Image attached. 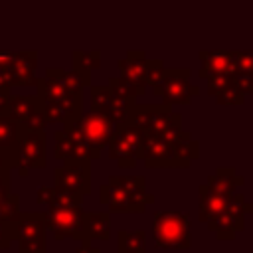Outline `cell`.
Listing matches in <instances>:
<instances>
[{
  "instance_id": "30",
  "label": "cell",
  "mask_w": 253,
  "mask_h": 253,
  "mask_svg": "<svg viewBox=\"0 0 253 253\" xmlns=\"http://www.w3.org/2000/svg\"><path fill=\"white\" fill-rule=\"evenodd\" d=\"M91 87V111L97 113H107L109 103H111V93L107 85H89Z\"/></svg>"
},
{
  "instance_id": "2",
  "label": "cell",
  "mask_w": 253,
  "mask_h": 253,
  "mask_svg": "<svg viewBox=\"0 0 253 253\" xmlns=\"http://www.w3.org/2000/svg\"><path fill=\"white\" fill-rule=\"evenodd\" d=\"M152 237L162 249H188L192 245L190 215L184 211H156L152 215Z\"/></svg>"
},
{
  "instance_id": "5",
  "label": "cell",
  "mask_w": 253,
  "mask_h": 253,
  "mask_svg": "<svg viewBox=\"0 0 253 253\" xmlns=\"http://www.w3.org/2000/svg\"><path fill=\"white\" fill-rule=\"evenodd\" d=\"M251 213V204L245 200V194L235 192L227 202L225 210L213 215L206 225L217 235V239H233L237 231L245 229V217Z\"/></svg>"
},
{
  "instance_id": "40",
  "label": "cell",
  "mask_w": 253,
  "mask_h": 253,
  "mask_svg": "<svg viewBox=\"0 0 253 253\" xmlns=\"http://www.w3.org/2000/svg\"><path fill=\"white\" fill-rule=\"evenodd\" d=\"M12 55H14V51H4V49H0V67H6V65L10 63V59H12Z\"/></svg>"
},
{
  "instance_id": "18",
  "label": "cell",
  "mask_w": 253,
  "mask_h": 253,
  "mask_svg": "<svg viewBox=\"0 0 253 253\" xmlns=\"http://www.w3.org/2000/svg\"><path fill=\"white\" fill-rule=\"evenodd\" d=\"M83 113V99H67V101H53L43 103V117L47 123H61L63 126L69 125Z\"/></svg>"
},
{
  "instance_id": "22",
  "label": "cell",
  "mask_w": 253,
  "mask_h": 253,
  "mask_svg": "<svg viewBox=\"0 0 253 253\" xmlns=\"http://www.w3.org/2000/svg\"><path fill=\"white\" fill-rule=\"evenodd\" d=\"M38 204H45L47 208H79L83 206V196L59 192L53 186H42L36 194Z\"/></svg>"
},
{
  "instance_id": "35",
  "label": "cell",
  "mask_w": 253,
  "mask_h": 253,
  "mask_svg": "<svg viewBox=\"0 0 253 253\" xmlns=\"http://www.w3.org/2000/svg\"><path fill=\"white\" fill-rule=\"evenodd\" d=\"M162 73H164V61H162V59H148L146 87H154V85H158Z\"/></svg>"
},
{
  "instance_id": "4",
  "label": "cell",
  "mask_w": 253,
  "mask_h": 253,
  "mask_svg": "<svg viewBox=\"0 0 253 253\" xmlns=\"http://www.w3.org/2000/svg\"><path fill=\"white\" fill-rule=\"evenodd\" d=\"M140 142L142 134L138 128H134L130 123L117 125L107 142V154L117 162L119 168H134L140 154Z\"/></svg>"
},
{
  "instance_id": "33",
  "label": "cell",
  "mask_w": 253,
  "mask_h": 253,
  "mask_svg": "<svg viewBox=\"0 0 253 253\" xmlns=\"http://www.w3.org/2000/svg\"><path fill=\"white\" fill-rule=\"evenodd\" d=\"M215 101L219 103V105H243V101H245V95L233 85V81H231V85H227L225 89H221L217 95H215Z\"/></svg>"
},
{
  "instance_id": "21",
  "label": "cell",
  "mask_w": 253,
  "mask_h": 253,
  "mask_svg": "<svg viewBox=\"0 0 253 253\" xmlns=\"http://www.w3.org/2000/svg\"><path fill=\"white\" fill-rule=\"evenodd\" d=\"M245 184V178L243 176H237L233 168H217L215 174H211L208 180H206V186L221 196H227L231 198L239 186Z\"/></svg>"
},
{
  "instance_id": "15",
  "label": "cell",
  "mask_w": 253,
  "mask_h": 253,
  "mask_svg": "<svg viewBox=\"0 0 253 253\" xmlns=\"http://www.w3.org/2000/svg\"><path fill=\"white\" fill-rule=\"evenodd\" d=\"M65 69H57V67H49L45 69V75L36 79V87H38V97L43 103H53V101H67V99H83V97H75L69 93L67 85H65V77H63Z\"/></svg>"
},
{
  "instance_id": "14",
  "label": "cell",
  "mask_w": 253,
  "mask_h": 253,
  "mask_svg": "<svg viewBox=\"0 0 253 253\" xmlns=\"http://www.w3.org/2000/svg\"><path fill=\"white\" fill-rule=\"evenodd\" d=\"M119 71L126 83H130L134 89L140 91V95H144L146 91V71H148V57L144 51L140 49H130L126 51V57L117 61Z\"/></svg>"
},
{
  "instance_id": "32",
  "label": "cell",
  "mask_w": 253,
  "mask_h": 253,
  "mask_svg": "<svg viewBox=\"0 0 253 253\" xmlns=\"http://www.w3.org/2000/svg\"><path fill=\"white\" fill-rule=\"evenodd\" d=\"M20 213V196L12 194L0 204V221H14Z\"/></svg>"
},
{
  "instance_id": "20",
  "label": "cell",
  "mask_w": 253,
  "mask_h": 253,
  "mask_svg": "<svg viewBox=\"0 0 253 253\" xmlns=\"http://www.w3.org/2000/svg\"><path fill=\"white\" fill-rule=\"evenodd\" d=\"M200 61H202V69H200V77L206 79L208 75L213 73H229L231 75V51L227 49H211L206 51L202 49L198 53Z\"/></svg>"
},
{
  "instance_id": "34",
  "label": "cell",
  "mask_w": 253,
  "mask_h": 253,
  "mask_svg": "<svg viewBox=\"0 0 253 253\" xmlns=\"http://www.w3.org/2000/svg\"><path fill=\"white\" fill-rule=\"evenodd\" d=\"M206 81H208V93L211 97H215L221 89L231 85V75L229 73H213V75H208Z\"/></svg>"
},
{
  "instance_id": "37",
  "label": "cell",
  "mask_w": 253,
  "mask_h": 253,
  "mask_svg": "<svg viewBox=\"0 0 253 253\" xmlns=\"http://www.w3.org/2000/svg\"><path fill=\"white\" fill-rule=\"evenodd\" d=\"M10 196V172L0 174V204Z\"/></svg>"
},
{
  "instance_id": "1",
  "label": "cell",
  "mask_w": 253,
  "mask_h": 253,
  "mask_svg": "<svg viewBox=\"0 0 253 253\" xmlns=\"http://www.w3.org/2000/svg\"><path fill=\"white\" fill-rule=\"evenodd\" d=\"M63 128L67 130V134L73 140L83 142L89 148L91 158L97 160V158H101L103 150L107 148V142L115 130V125L103 113L87 111V113H81L77 119H73Z\"/></svg>"
},
{
  "instance_id": "17",
  "label": "cell",
  "mask_w": 253,
  "mask_h": 253,
  "mask_svg": "<svg viewBox=\"0 0 253 253\" xmlns=\"http://www.w3.org/2000/svg\"><path fill=\"white\" fill-rule=\"evenodd\" d=\"M53 140H55V144H53V156L55 158H59L63 162L65 160H75V162H91L93 160L89 148L83 142L73 140L67 134L65 128L55 130L53 132Z\"/></svg>"
},
{
  "instance_id": "28",
  "label": "cell",
  "mask_w": 253,
  "mask_h": 253,
  "mask_svg": "<svg viewBox=\"0 0 253 253\" xmlns=\"http://www.w3.org/2000/svg\"><path fill=\"white\" fill-rule=\"evenodd\" d=\"M71 61H73V71H77L79 75L91 79V73L101 67V51L99 49H93V51L75 49L71 53Z\"/></svg>"
},
{
  "instance_id": "31",
  "label": "cell",
  "mask_w": 253,
  "mask_h": 253,
  "mask_svg": "<svg viewBox=\"0 0 253 253\" xmlns=\"http://www.w3.org/2000/svg\"><path fill=\"white\" fill-rule=\"evenodd\" d=\"M253 73V53L251 51H231V75Z\"/></svg>"
},
{
  "instance_id": "16",
  "label": "cell",
  "mask_w": 253,
  "mask_h": 253,
  "mask_svg": "<svg viewBox=\"0 0 253 253\" xmlns=\"http://www.w3.org/2000/svg\"><path fill=\"white\" fill-rule=\"evenodd\" d=\"M99 202L107 206L111 213H142L146 210L144 204L134 202L132 198H128L123 190H119L113 184L99 186Z\"/></svg>"
},
{
  "instance_id": "7",
  "label": "cell",
  "mask_w": 253,
  "mask_h": 253,
  "mask_svg": "<svg viewBox=\"0 0 253 253\" xmlns=\"http://www.w3.org/2000/svg\"><path fill=\"white\" fill-rule=\"evenodd\" d=\"M45 166V130H24L14 148V168L22 178L32 168Z\"/></svg>"
},
{
  "instance_id": "8",
  "label": "cell",
  "mask_w": 253,
  "mask_h": 253,
  "mask_svg": "<svg viewBox=\"0 0 253 253\" xmlns=\"http://www.w3.org/2000/svg\"><path fill=\"white\" fill-rule=\"evenodd\" d=\"M83 206L79 208H47L43 213L45 231H49L55 239H87L83 233Z\"/></svg>"
},
{
  "instance_id": "23",
  "label": "cell",
  "mask_w": 253,
  "mask_h": 253,
  "mask_svg": "<svg viewBox=\"0 0 253 253\" xmlns=\"http://www.w3.org/2000/svg\"><path fill=\"white\" fill-rule=\"evenodd\" d=\"M83 233L89 241L111 237V221L107 211H83Z\"/></svg>"
},
{
  "instance_id": "25",
  "label": "cell",
  "mask_w": 253,
  "mask_h": 253,
  "mask_svg": "<svg viewBox=\"0 0 253 253\" xmlns=\"http://www.w3.org/2000/svg\"><path fill=\"white\" fill-rule=\"evenodd\" d=\"M172 150L176 158V168H188L200 156V144L188 132H182L176 140H172Z\"/></svg>"
},
{
  "instance_id": "6",
  "label": "cell",
  "mask_w": 253,
  "mask_h": 253,
  "mask_svg": "<svg viewBox=\"0 0 253 253\" xmlns=\"http://www.w3.org/2000/svg\"><path fill=\"white\" fill-rule=\"evenodd\" d=\"M18 253H45V221L42 211H20L14 219Z\"/></svg>"
},
{
  "instance_id": "24",
  "label": "cell",
  "mask_w": 253,
  "mask_h": 253,
  "mask_svg": "<svg viewBox=\"0 0 253 253\" xmlns=\"http://www.w3.org/2000/svg\"><path fill=\"white\" fill-rule=\"evenodd\" d=\"M229 200L231 198L221 196V194L210 190L206 184H202L200 186V221L208 223L213 215H217L219 211L225 210V206H227Z\"/></svg>"
},
{
  "instance_id": "13",
  "label": "cell",
  "mask_w": 253,
  "mask_h": 253,
  "mask_svg": "<svg viewBox=\"0 0 253 253\" xmlns=\"http://www.w3.org/2000/svg\"><path fill=\"white\" fill-rule=\"evenodd\" d=\"M138 158H142L146 168H176L172 140L168 142L158 136H142Z\"/></svg>"
},
{
  "instance_id": "39",
  "label": "cell",
  "mask_w": 253,
  "mask_h": 253,
  "mask_svg": "<svg viewBox=\"0 0 253 253\" xmlns=\"http://www.w3.org/2000/svg\"><path fill=\"white\" fill-rule=\"evenodd\" d=\"M75 253H101V249L99 247H93L89 239H83L81 245L75 249Z\"/></svg>"
},
{
  "instance_id": "12",
  "label": "cell",
  "mask_w": 253,
  "mask_h": 253,
  "mask_svg": "<svg viewBox=\"0 0 253 253\" xmlns=\"http://www.w3.org/2000/svg\"><path fill=\"white\" fill-rule=\"evenodd\" d=\"M36 67H38V51H14L10 63L6 65L10 87H28L36 85Z\"/></svg>"
},
{
  "instance_id": "11",
  "label": "cell",
  "mask_w": 253,
  "mask_h": 253,
  "mask_svg": "<svg viewBox=\"0 0 253 253\" xmlns=\"http://www.w3.org/2000/svg\"><path fill=\"white\" fill-rule=\"evenodd\" d=\"M176 113L172 107L160 103V105H132L126 123H130L134 128L140 130L142 136H158V132L170 123V119Z\"/></svg>"
},
{
  "instance_id": "29",
  "label": "cell",
  "mask_w": 253,
  "mask_h": 253,
  "mask_svg": "<svg viewBox=\"0 0 253 253\" xmlns=\"http://www.w3.org/2000/svg\"><path fill=\"white\" fill-rule=\"evenodd\" d=\"M109 93L115 101H121V103H126V105H136V97L140 95L138 89H134L130 83H126L123 77H111L109 79Z\"/></svg>"
},
{
  "instance_id": "19",
  "label": "cell",
  "mask_w": 253,
  "mask_h": 253,
  "mask_svg": "<svg viewBox=\"0 0 253 253\" xmlns=\"http://www.w3.org/2000/svg\"><path fill=\"white\" fill-rule=\"evenodd\" d=\"M107 184L117 186L119 190H123L128 198H132L138 204H144V206L154 204V194L146 190L144 176H111Z\"/></svg>"
},
{
  "instance_id": "9",
  "label": "cell",
  "mask_w": 253,
  "mask_h": 253,
  "mask_svg": "<svg viewBox=\"0 0 253 253\" xmlns=\"http://www.w3.org/2000/svg\"><path fill=\"white\" fill-rule=\"evenodd\" d=\"M6 113L24 130H43V101L38 95H8Z\"/></svg>"
},
{
  "instance_id": "36",
  "label": "cell",
  "mask_w": 253,
  "mask_h": 253,
  "mask_svg": "<svg viewBox=\"0 0 253 253\" xmlns=\"http://www.w3.org/2000/svg\"><path fill=\"white\" fill-rule=\"evenodd\" d=\"M14 241V221H0V249H8Z\"/></svg>"
},
{
  "instance_id": "3",
  "label": "cell",
  "mask_w": 253,
  "mask_h": 253,
  "mask_svg": "<svg viewBox=\"0 0 253 253\" xmlns=\"http://www.w3.org/2000/svg\"><path fill=\"white\" fill-rule=\"evenodd\" d=\"M192 71L186 67H176V69H166L158 81V85L152 87V93L162 99L164 105H190L194 97L200 95V87L190 83Z\"/></svg>"
},
{
  "instance_id": "38",
  "label": "cell",
  "mask_w": 253,
  "mask_h": 253,
  "mask_svg": "<svg viewBox=\"0 0 253 253\" xmlns=\"http://www.w3.org/2000/svg\"><path fill=\"white\" fill-rule=\"evenodd\" d=\"M10 81H8V73L6 67H0V95H8L10 93Z\"/></svg>"
},
{
  "instance_id": "27",
  "label": "cell",
  "mask_w": 253,
  "mask_h": 253,
  "mask_svg": "<svg viewBox=\"0 0 253 253\" xmlns=\"http://www.w3.org/2000/svg\"><path fill=\"white\" fill-rule=\"evenodd\" d=\"M117 253H146V233L144 229L117 233Z\"/></svg>"
},
{
  "instance_id": "10",
  "label": "cell",
  "mask_w": 253,
  "mask_h": 253,
  "mask_svg": "<svg viewBox=\"0 0 253 253\" xmlns=\"http://www.w3.org/2000/svg\"><path fill=\"white\" fill-rule=\"evenodd\" d=\"M53 188L79 196L91 194V162L65 160L53 170Z\"/></svg>"
},
{
  "instance_id": "26",
  "label": "cell",
  "mask_w": 253,
  "mask_h": 253,
  "mask_svg": "<svg viewBox=\"0 0 253 253\" xmlns=\"http://www.w3.org/2000/svg\"><path fill=\"white\" fill-rule=\"evenodd\" d=\"M22 134L24 128L8 113H0V152H6L14 158V148Z\"/></svg>"
}]
</instances>
